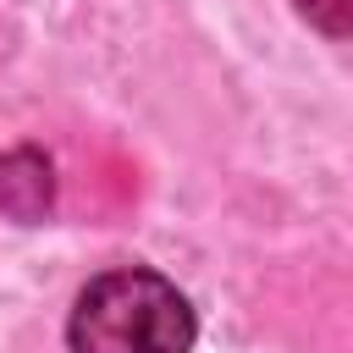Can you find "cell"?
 I'll use <instances>...</instances> for the list:
<instances>
[{"label": "cell", "instance_id": "cell-1", "mask_svg": "<svg viewBox=\"0 0 353 353\" xmlns=\"http://www.w3.org/2000/svg\"><path fill=\"white\" fill-rule=\"evenodd\" d=\"M193 309L154 270H105L72 309V353H188Z\"/></svg>", "mask_w": 353, "mask_h": 353}, {"label": "cell", "instance_id": "cell-2", "mask_svg": "<svg viewBox=\"0 0 353 353\" xmlns=\"http://www.w3.org/2000/svg\"><path fill=\"white\" fill-rule=\"evenodd\" d=\"M55 199V176H50V160L33 154V149H11L0 154V210L11 221H39Z\"/></svg>", "mask_w": 353, "mask_h": 353}, {"label": "cell", "instance_id": "cell-3", "mask_svg": "<svg viewBox=\"0 0 353 353\" xmlns=\"http://www.w3.org/2000/svg\"><path fill=\"white\" fill-rule=\"evenodd\" d=\"M292 11H298L309 28L331 33V39H347V33H353V0H292Z\"/></svg>", "mask_w": 353, "mask_h": 353}]
</instances>
